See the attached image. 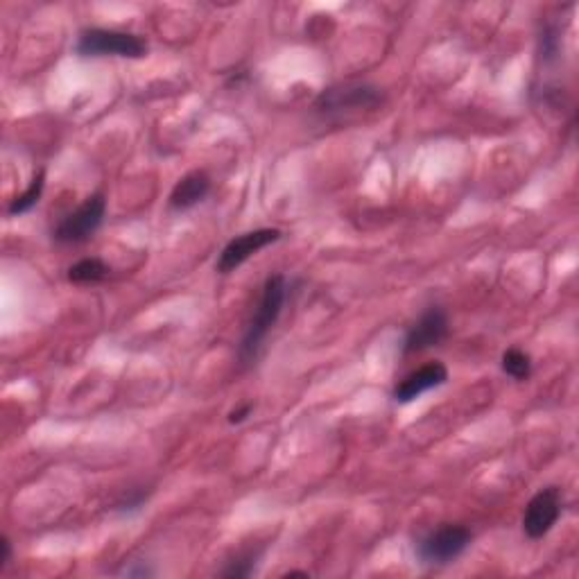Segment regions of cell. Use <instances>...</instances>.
I'll return each mask as SVG.
<instances>
[{"label":"cell","mask_w":579,"mask_h":579,"mask_svg":"<svg viewBox=\"0 0 579 579\" xmlns=\"http://www.w3.org/2000/svg\"><path fill=\"white\" fill-rule=\"evenodd\" d=\"M503 371L514 380H530L532 376V358L521 349H507L503 353Z\"/></svg>","instance_id":"cell-13"},{"label":"cell","mask_w":579,"mask_h":579,"mask_svg":"<svg viewBox=\"0 0 579 579\" xmlns=\"http://www.w3.org/2000/svg\"><path fill=\"white\" fill-rule=\"evenodd\" d=\"M448 331H451V326H448V315L444 313V308L430 306L426 313L410 326L403 342V353L405 356H412V353L439 347L448 337Z\"/></svg>","instance_id":"cell-7"},{"label":"cell","mask_w":579,"mask_h":579,"mask_svg":"<svg viewBox=\"0 0 579 579\" xmlns=\"http://www.w3.org/2000/svg\"><path fill=\"white\" fill-rule=\"evenodd\" d=\"M111 274L109 265L100 258H84L77 261L71 270H68V281L71 283H100Z\"/></svg>","instance_id":"cell-11"},{"label":"cell","mask_w":579,"mask_h":579,"mask_svg":"<svg viewBox=\"0 0 579 579\" xmlns=\"http://www.w3.org/2000/svg\"><path fill=\"white\" fill-rule=\"evenodd\" d=\"M43 186H46V175H43V170H41L39 175H34V179L30 181V186L25 188V193H21L10 204V209H7V213H10V215H23V213L32 211L34 206H37L39 200H41Z\"/></svg>","instance_id":"cell-12"},{"label":"cell","mask_w":579,"mask_h":579,"mask_svg":"<svg viewBox=\"0 0 579 579\" xmlns=\"http://www.w3.org/2000/svg\"><path fill=\"white\" fill-rule=\"evenodd\" d=\"M211 193V179L204 170L188 172L186 177L177 181V186L170 193V209L172 211H188L195 204H200L206 195Z\"/></svg>","instance_id":"cell-10"},{"label":"cell","mask_w":579,"mask_h":579,"mask_svg":"<svg viewBox=\"0 0 579 579\" xmlns=\"http://www.w3.org/2000/svg\"><path fill=\"white\" fill-rule=\"evenodd\" d=\"M77 55L80 57H127L141 59L148 53V43L132 32L91 28L82 32L77 41Z\"/></svg>","instance_id":"cell-2"},{"label":"cell","mask_w":579,"mask_h":579,"mask_svg":"<svg viewBox=\"0 0 579 579\" xmlns=\"http://www.w3.org/2000/svg\"><path fill=\"white\" fill-rule=\"evenodd\" d=\"M383 102V93L371 84H340L326 89L315 102L319 114H344V111L376 109Z\"/></svg>","instance_id":"cell-4"},{"label":"cell","mask_w":579,"mask_h":579,"mask_svg":"<svg viewBox=\"0 0 579 579\" xmlns=\"http://www.w3.org/2000/svg\"><path fill=\"white\" fill-rule=\"evenodd\" d=\"M125 575L127 577H150V575H154L150 568H145V566H141V568H125Z\"/></svg>","instance_id":"cell-18"},{"label":"cell","mask_w":579,"mask_h":579,"mask_svg":"<svg viewBox=\"0 0 579 579\" xmlns=\"http://www.w3.org/2000/svg\"><path fill=\"white\" fill-rule=\"evenodd\" d=\"M281 238L279 229H256V231H247L240 233L238 238H233L231 243L222 249V254L215 263V270L220 274H229L233 270H238L240 265L249 261L254 254L261 252L267 245L276 243Z\"/></svg>","instance_id":"cell-8"},{"label":"cell","mask_w":579,"mask_h":579,"mask_svg":"<svg viewBox=\"0 0 579 579\" xmlns=\"http://www.w3.org/2000/svg\"><path fill=\"white\" fill-rule=\"evenodd\" d=\"M471 532L466 530L462 525H444L428 534L426 539L419 543V557L423 564H432V566H442V564H451L462 552L469 548L471 543Z\"/></svg>","instance_id":"cell-5"},{"label":"cell","mask_w":579,"mask_h":579,"mask_svg":"<svg viewBox=\"0 0 579 579\" xmlns=\"http://www.w3.org/2000/svg\"><path fill=\"white\" fill-rule=\"evenodd\" d=\"M145 500H148V494H143V491H134L132 496H127L123 503L118 505V512H127V514L138 512V509L145 505Z\"/></svg>","instance_id":"cell-15"},{"label":"cell","mask_w":579,"mask_h":579,"mask_svg":"<svg viewBox=\"0 0 579 579\" xmlns=\"http://www.w3.org/2000/svg\"><path fill=\"white\" fill-rule=\"evenodd\" d=\"M256 559L258 555H254V552L238 557L236 561H231L229 568L222 570V577H249L256 570Z\"/></svg>","instance_id":"cell-14"},{"label":"cell","mask_w":579,"mask_h":579,"mask_svg":"<svg viewBox=\"0 0 579 579\" xmlns=\"http://www.w3.org/2000/svg\"><path fill=\"white\" fill-rule=\"evenodd\" d=\"M252 410H254V405L247 403V405H243V408L229 412V423H243L249 414H252Z\"/></svg>","instance_id":"cell-17"},{"label":"cell","mask_w":579,"mask_h":579,"mask_svg":"<svg viewBox=\"0 0 579 579\" xmlns=\"http://www.w3.org/2000/svg\"><path fill=\"white\" fill-rule=\"evenodd\" d=\"M107 213V200L102 193H95L77 206L73 213H68L66 218L53 229V238L62 245H80L86 240L93 238V233L102 227Z\"/></svg>","instance_id":"cell-3"},{"label":"cell","mask_w":579,"mask_h":579,"mask_svg":"<svg viewBox=\"0 0 579 579\" xmlns=\"http://www.w3.org/2000/svg\"><path fill=\"white\" fill-rule=\"evenodd\" d=\"M561 507H564V498H561V491L557 487L541 489L525 507L523 532L532 541L543 539L557 525Z\"/></svg>","instance_id":"cell-6"},{"label":"cell","mask_w":579,"mask_h":579,"mask_svg":"<svg viewBox=\"0 0 579 579\" xmlns=\"http://www.w3.org/2000/svg\"><path fill=\"white\" fill-rule=\"evenodd\" d=\"M446 380H448V369L442 365V362H428V365L412 371L408 378H403L401 383L394 387L392 399L396 403H412L414 399H419L421 394L442 387Z\"/></svg>","instance_id":"cell-9"},{"label":"cell","mask_w":579,"mask_h":579,"mask_svg":"<svg viewBox=\"0 0 579 579\" xmlns=\"http://www.w3.org/2000/svg\"><path fill=\"white\" fill-rule=\"evenodd\" d=\"M12 559V543L7 537L0 539V570H3Z\"/></svg>","instance_id":"cell-16"},{"label":"cell","mask_w":579,"mask_h":579,"mask_svg":"<svg viewBox=\"0 0 579 579\" xmlns=\"http://www.w3.org/2000/svg\"><path fill=\"white\" fill-rule=\"evenodd\" d=\"M285 297H288V281H285L283 274H274L263 285V295L258 301V308L254 310L252 319H249L247 331L243 335V342H240L238 356L243 365H249L258 358V351H261L263 342L267 340L272 328L279 322V317L283 313Z\"/></svg>","instance_id":"cell-1"}]
</instances>
